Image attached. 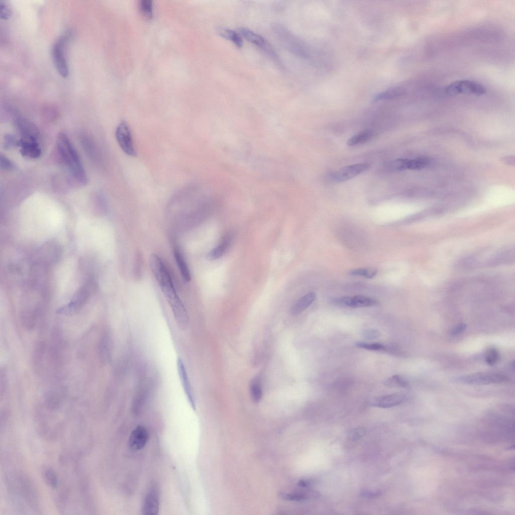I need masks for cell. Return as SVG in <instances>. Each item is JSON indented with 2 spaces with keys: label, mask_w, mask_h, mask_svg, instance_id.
I'll return each instance as SVG.
<instances>
[{
  "label": "cell",
  "mask_w": 515,
  "mask_h": 515,
  "mask_svg": "<svg viewBox=\"0 0 515 515\" xmlns=\"http://www.w3.org/2000/svg\"><path fill=\"white\" fill-rule=\"evenodd\" d=\"M273 30L282 44L290 52L302 57L307 56L303 44L287 29L280 24H275Z\"/></svg>",
  "instance_id": "52a82bcc"
},
{
  "label": "cell",
  "mask_w": 515,
  "mask_h": 515,
  "mask_svg": "<svg viewBox=\"0 0 515 515\" xmlns=\"http://www.w3.org/2000/svg\"><path fill=\"white\" fill-rule=\"evenodd\" d=\"M405 400L404 395L393 394L375 398L370 402V405L377 408H389L401 404Z\"/></svg>",
  "instance_id": "ac0fdd59"
},
{
  "label": "cell",
  "mask_w": 515,
  "mask_h": 515,
  "mask_svg": "<svg viewBox=\"0 0 515 515\" xmlns=\"http://www.w3.org/2000/svg\"><path fill=\"white\" fill-rule=\"evenodd\" d=\"M499 359V354L498 351L495 348L489 349L485 354V360L486 363L490 366L496 364Z\"/></svg>",
  "instance_id": "836d02e7"
},
{
  "label": "cell",
  "mask_w": 515,
  "mask_h": 515,
  "mask_svg": "<svg viewBox=\"0 0 515 515\" xmlns=\"http://www.w3.org/2000/svg\"><path fill=\"white\" fill-rule=\"evenodd\" d=\"M177 369L186 397L192 409L195 410L196 405L190 380L185 365L180 358L177 359Z\"/></svg>",
  "instance_id": "2e32d148"
},
{
  "label": "cell",
  "mask_w": 515,
  "mask_h": 515,
  "mask_svg": "<svg viewBox=\"0 0 515 515\" xmlns=\"http://www.w3.org/2000/svg\"><path fill=\"white\" fill-rule=\"evenodd\" d=\"M175 259L183 281L189 283L191 279V274L182 253L178 248L176 247L174 251Z\"/></svg>",
  "instance_id": "603a6c76"
},
{
  "label": "cell",
  "mask_w": 515,
  "mask_h": 515,
  "mask_svg": "<svg viewBox=\"0 0 515 515\" xmlns=\"http://www.w3.org/2000/svg\"><path fill=\"white\" fill-rule=\"evenodd\" d=\"M63 477L55 491L60 510L65 513L93 511V499L88 480L80 468L75 455L65 453L61 457Z\"/></svg>",
  "instance_id": "6da1fadb"
},
{
  "label": "cell",
  "mask_w": 515,
  "mask_h": 515,
  "mask_svg": "<svg viewBox=\"0 0 515 515\" xmlns=\"http://www.w3.org/2000/svg\"><path fill=\"white\" fill-rule=\"evenodd\" d=\"M149 437L147 429L144 426L139 425L132 431L129 439V445L132 450H141L146 445Z\"/></svg>",
  "instance_id": "e0dca14e"
},
{
  "label": "cell",
  "mask_w": 515,
  "mask_h": 515,
  "mask_svg": "<svg viewBox=\"0 0 515 515\" xmlns=\"http://www.w3.org/2000/svg\"><path fill=\"white\" fill-rule=\"evenodd\" d=\"M443 93L448 96L458 95L482 96L486 93L485 87L474 81L461 80L453 82L444 88Z\"/></svg>",
  "instance_id": "8992f818"
},
{
  "label": "cell",
  "mask_w": 515,
  "mask_h": 515,
  "mask_svg": "<svg viewBox=\"0 0 515 515\" xmlns=\"http://www.w3.org/2000/svg\"><path fill=\"white\" fill-rule=\"evenodd\" d=\"M310 484L311 482L309 481L306 480H301L298 483V485L299 486L302 487H307L309 486H310Z\"/></svg>",
  "instance_id": "60d3db41"
},
{
  "label": "cell",
  "mask_w": 515,
  "mask_h": 515,
  "mask_svg": "<svg viewBox=\"0 0 515 515\" xmlns=\"http://www.w3.org/2000/svg\"><path fill=\"white\" fill-rule=\"evenodd\" d=\"M362 334L364 338L368 340L375 339L380 336V332L375 329L364 330Z\"/></svg>",
  "instance_id": "8d00e7d4"
},
{
  "label": "cell",
  "mask_w": 515,
  "mask_h": 515,
  "mask_svg": "<svg viewBox=\"0 0 515 515\" xmlns=\"http://www.w3.org/2000/svg\"><path fill=\"white\" fill-rule=\"evenodd\" d=\"M109 334L105 333L102 337L99 343V357L103 363L110 361L111 341Z\"/></svg>",
  "instance_id": "cb8c5ba5"
},
{
  "label": "cell",
  "mask_w": 515,
  "mask_h": 515,
  "mask_svg": "<svg viewBox=\"0 0 515 515\" xmlns=\"http://www.w3.org/2000/svg\"><path fill=\"white\" fill-rule=\"evenodd\" d=\"M42 476L46 484L53 491L58 488L61 481L60 476L53 468L49 466L44 467Z\"/></svg>",
  "instance_id": "44dd1931"
},
{
  "label": "cell",
  "mask_w": 515,
  "mask_h": 515,
  "mask_svg": "<svg viewBox=\"0 0 515 515\" xmlns=\"http://www.w3.org/2000/svg\"><path fill=\"white\" fill-rule=\"evenodd\" d=\"M70 37V33L66 34L56 42L53 48V58L55 66L59 74L64 78L68 77L69 75V67L65 55V48Z\"/></svg>",
  "instance_id": "9c48e42d"
},
{
  "label": "cell",
  "mask_w": 515,
  "mask_h": 515,
  "mask_svg": "<svg viewBox=\"0 0 515 515\" xmlns=\"http://www.w3.org/2000/svg\"><path fill=\"white\" fill-rule=\"evenodd\" d=\"M115 135L117 141L122 150L128 156H136L137 153L130 128L126 122L123 121L118 125Z\"/></svg>",
  "instance_id": "8fae6325"
},
{
  "label": "cell",
  "mask_w": 515,
  "mask_h": 515,
  "mask_svg": "<svg viewBox=\"0 0 515 515\" xmlns=\"http://www.w3.org/2000/svg\"><path fill=\"white\" fill-rule=\"evenodd\" d=\"M383 384L390 388H408L409 383L402 377L398 375L392 376L384 379Z\"/></svg>",
  "instance_id": "f1b7e54d"
},
{
  "label": "cell",
  "mask_w": 515,
  "mask_h": 515,
  "mask_svg": "<svg viewBox=\"0 0 515 515\" xmlns=\"http://www.w3.org/2000/svg\"><path fill=\"white\" fill-rule=\"evenodd\" d=\"M369 167L368 164H357L345 167L335 172L332 176L336 182H342L352 179Z\"/></svg>",
  "instance_id": "7c38bea8"
},
{
  "label": "cell",
  "mask_w": 515,
  "mask_h": 515,
  "mask_svg": "<svg viewBox=\"0 0 515 515\" xmlns=\"http://www.w3.org/2000/svg\"><path fill=\"white\" fill-rule=\"evenodd\" d=\"M508 380L509 379L505 375L490 373H475L454 379L455 382L471 385L501 384Z\"/></svg>",
  "instance_id": "ba28073f"
},
{
  "label": "cell",
  "mask_w": 515,
  "mask_h": 515,
  "mask_svg": "<svg viewBox=\"0 0 515 515\" xmlns=\"http://www.w3.org/2000/svg\"><path fill=\"white\" fill-rule=\"evenodd\" d=\"M239 32L248 42L259 48L273 60L280 63L279 56L273 47L264 38L246 28H240Z\"/></svg>",
  "instance_id": "30bf717a"
},
{
  "label": "cell",
  "mask_w": 515,
  "mask_h": 515,
  "mask_svg": "<svg viewBox=\"0 0 515 515\" xmlns=\"http://www.w3.org/2000/svg\"><path fill=\"white\" fill-rule=\"evenodd\" d=\"M333 303L340 306L353 308L370 307L378 304L376 300L362 296L337 298L333 300Z\"/></svg>",
  "instance_id": "4fadbf2b"
},
{
  "label": "cell",
  "mask_w": 515,
  "mask_h": 515,
  "mask_svg": "<svg viewBox=\"0 0 515 515\" xmlns=\"http://www.w3.org/2000/svg\"><path fill=\"white\" fill-rule=\"evenodd\" d=\"M316 295L314 293H310L300 299L293 307L292 313L297 316L306 310L315 301Z\"/></svg>",
  "instance_id": "7402d4cb"
},
{
  "label": "cell",
  "mask_w": 515,
  "mask_h": 515,
  "mask_svg": "<svg viewBox=\"0 0 515 515\" xmlns=\"http://www.w3.org/2000/svg\"><path fill=\"white\" fill-rule=\"evenodd\" d=\"M57 146L61 157L72 175L79 183L86 184L87 176L80 158L65 134L61 133L58 136Z\"/></svg>",
  "instance_id": "3957f363"
},
{
  "label": "cell",
  "mask_w": 515,
  "mask_h": 515,
  "mask_svg": "<svg viewBox=\"0 0 515 515\" xmlns=\"http://www.w3.org/2000/svg\"><path fill=\"white\" fill-rule=\"evenodd\" d=\"M1 167L6 170H11L14 168V164L6 157L2 155L1 156Z\"/></svg>",
  "instance_id": "74e56055"
},
{
  "label": "cell",
  "mask_w": 515,
  "mask_h": 515,
  "mask_svg": "<svg viewBox=\"0 0 515 515\" xmlns=\"http://www.w3.org/2000/svg\"><path fill=\"white\" fill-rule=\"evenodd\" d=\"M8 494L21 511H36L40 501L36 486L28 475L19 468L9 469L6 475Z\"/></svg>",
  "instance_id": "7a4b0ae2"
},
{
  "label": "cell",
  "mask_w": 515,
  "mask_h": 515,
  "mask_svg": "<svg viewBox=\"0 0 515 515\" xmlns=\"http://www.w3.org/2000/svg\"><path fill=\"white\" fill-rule=\"evenodd\" d=\"M95 288V282H87L74 295L70 303L59 309L57 313L64 315H72L75 314L87 303Z\"/></svg>",
  "instance_id": "5b68a950"
},
{
  "label": "cell",
  "mask_w": 515,
  "mask_h": 515,
  "mask_svg": "<svg viewBox=\"0 0 515 515\" xmlns=\"http://www.w3.org/2000/svg\"><path fill=\"white\" fill-rule=\"evenodd\" d=\"M429 164V160L426 158H419L412 160L398 159L390 163L389 168L395 171L420 170L426 167Z\"/></svg>",
  "instance_id": "9a60e30c"
},
{
  "label": "cell",
  "mask_w": 515,
  "mask_h": 515,
  "mask_svg": "<svg viewBox=\"0 0 515 515\" xmlns=\"http://www.w3.org/2000/svg\"><path fill=\"white\" fill-rule=\"evenodd\" d=\"M150 262L152 271L165 297L176 293L171 277L161 258L152 254Z\"/></svg>",
  "instance_id": "277c9868"
},
{
  "label": "cell",
  "mask_w": 515,
  "mask_h": 515,
  "mask_svg": "<svg viewBox=\"0 0 515 515\" xmlns=\"http://www.w3.org/2000/svg\"><path fill=\"white\" fill-rule=\"evenodd\" d=\"M355 345L360 348L370 351H381L386 349L384 345L378 343H370L357 342L355 343Z\"/></svg>",
  "instance_id": "d6a6232c"
},
{
  "label": "cell",
  "mask_w": 515,
  "mask_h": 515,
  "mask_svg": "<svg viewBox=\"0 0 515 515\" xmlns=\"http://www.w3.org/2000/svg\"><path fill=\"white\" fill-rule=\"evenodd\" d=\"M12 15V11L6 3L0 1V17L4 20H8Z\"/></svg>",
  "instance_id": "e575fe53"
},
{
  "label": "cell",
  "mask_w": 515,
  "mask_h": 515,
  "mask_svg": "<svg viewBox=\"0 0 515 515\" xmlns=\"http://www.w3.org/2000/svg\"><path fill=\"white\" fill-rule=\"evenodd\" d=\"M361 495L364 497L369 498H377L380 495L381 492L379 491H363L361 492Z\"/></svg>",
  "instance_id": "ab89813d"
},
{
  "label": "cell",
  "mask_w": 515,
  "mask_h": 515,
  "mask_svg": "<svg viewBox=\"0 0 515 515\" xmlns=\"http://www.w3.org/2000/svg\"><path fill=\"white\" fill-rule=\"evenodd\" d=\"M403 90L400 88H392L375 96L373 99V101L378 102L392 99L403 95Z\"/></svg>",
  "instance_id": "f546056e"
},
{
  "label": "cell",
  "mask_w": 515,
  "mask_h": 515,
  "mask_svg": "<svg viewBox=\"0 0 515 515\" xmlns=\"http://www.w3.org/2000/svg\"><path fill=\"white\" fill-rule=\"evenodd\" d=\"M139 9L143 16L147 20L153 18V2L151 0H142L139 4Z\"/></svg>",
  "instance_id": "4dcf8cb0"
},
{
  "label": "cell",
  "mask_w": 515,
  "mask_h": 515,
  "mask_svg": "<svg viewBox=\"0 0 515 515\" xmlns=\"http://www.w3.org/2000/svg\"><path fill=\"white\" fill-rule=\"evenodd\" d=\"M250 394L252 400L256 403H260L263 397V391L259 379L254 378L250 384Z\"/></svg>",
  "instance_id": "83f0119b"
},
{
  "label": "cell",
  "mask_w": 515,
  "mask_h": 515,
  "mask_svg": "<svg viewBox=\"0 0 515 515\" xmlns=\"http://www.w3.org/2000/svg\"><path fill=\"white\" fill-rule=\"evenodd\" d=\"M377 273V271L376 270L361 269L351 271L350 275L353 276H361L367 279H372L376 275Z\"/></svg>",
  "instance_id": "1f68e13d"
},
{
  "label": "cell",
  "mask_w": 515,
  "mask_h": 515,
  "mask_svg": "<svg viewBox=\"0 0 515 515\" xmlns=\"http://www.w3.org/2000/svg\"><path fill=\"white\" fill-rule=\"evenodd\" d=\"M232 240V235L227 233L224 236L218 245L209 251L207 255V259L209 261H213L222 256L230 246Z\"/></svg>",
  "instance_id": "ffe728a7"
},
{
  "label": "cell",
  "mask_w": 515,
  "mask_h": 515,
  "mask_svg": "<svg viewBox=\"0 0 515 515\" xmlns=\"http://www.w3.org/2000/svg\"><path fill=\"white\" fill-rule=\"evenodd\" d=\"M365 434L366 430L364 428H358L350 432L349 437L353 441H357L364 437Z\"/></svg>",
  "instance_id": "d590c367"
},
{
  "label": "cell",
  "mask_w": 515,
  "mask_h": 515,
  "mask_svg": "<svg viewBox=\"0 0 515 515\" xmlns=\"http://www.w3.org/2000/svg\"><path fill=\"white\" fill-rule=\"evenodd\" d=\"M318 494L314 491L292 492L282 494L284 499L289 501H303L316 497Z\"/></svg>",
  "instance_id": "484cf974"
},
{
  "label": "cell",
  "mask_w": 515,
  "mask_h": 515,
  "mask_svg": "<svg viewBox=\"0 0 515 515\" xmlns=\"http://www.w3.org/2000/svg\"><path fill=\"white\" fill-rule=\"evenodd\" d=\"M20 145L23 155L31 158H38L41 156L42 150L38 143V139L23 138Z\"/></svg>",
  "instance_id": "d6986e66"
},
{
  "label": "cell",
  "mask_w": 515,
  "mask_h": 515,
  "mask_svg": "<svg viewBox=\"0 0 515 515\" xmlns=\"http://www.w3.org/2000/svg\"><path fill=\"white\" fill-rule=\"evenodd\" d=\"M160 508V496L158 488L155 484H152L145 497L143 506V513L145 515L158 514Z\"/></svg>",
  "instance_id": "5bb4252c"
},
{
  "label": "cell",
  "mask_w": 515,
  "mask_h": 515,
  "mask_svg": "<svg viewBox=\"0 0 515 515\" xmlns=\"http://www.w3.org/2000/svg\"><path fill=\"white\" fill-rule=\"evenodd\" d=\"M466 328V325L464 323H460L455 327L451 331V335L456 336L461 334Z\"/></svg>",
  "instance_id": "f35d334b"
},
{
  "label": "cell",
  "mask_w": 515,
  "mask_h": 515,
  "mask_svg": "<svg viewBox=\"0 0 515 515\" xmlns=\"http://www.w3.org/2000/svg\"><path fill=\"white\" fill-rule=\"evenodd\" d=\"M217 34L222 38L231 42L237 47L240 48L243 45L242 38L239 33L226 28H219Z\"/></svg>",
  "instance_id": "d4e9b609"
},
{
  "label": "cell",
  "mask_w": 515,
  "mask_h": 515,
  "mask_svg": "<svg viewBox=\"0 0 515 515\" xmlns=\"http://www.w3.org/2000/svg\"><path fill=\"white\" fill-rule=\"evenodd\" d=\"M374 136V133L371 130L362 131L351 138L347 142L349 146H354L365 143L370 140Z\"/></svg>",
  "instance_id": "4316f807"
}]
</instances>
